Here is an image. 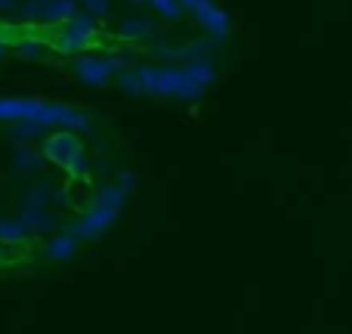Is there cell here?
<instances>
[{
  "mask_svg": "<svg viewBox=\"0 0 352 334\" xmlns=\"http://www.w3.org/2000/svg\"><path fill=\"white\" fill-rule=\"evenodd\" d=\"M78 152H80V146L72 134H56L53 140L43 146V155H47L53 165H62V167H72V161L78 158Z\"/></svg>",
  "mask_w": 352,
  "mask_h": 334,
  "instance_id": "cell-2",
  "label": "cell"
},
{
  "mask_svg": "<svg viewBox=\"0 0 352 334\" xmlns=\"http://www.w3.org/2000/svg\"><path fill=\"white\" fill-rule=\"evenodd\" d=\"M37 161H41V158H37L31 149H22V152L16 155V167H19V170H34Z\"/></svg>",
  "mask_w": 352,
  "mask_h": 334,
  "instance_id": "cell-6",
  "label": "cell"
},
{
  "mask_svg": "<svg viewBox=\"0 0 352 334\" xmlns=\"http://www.w3.org/2000/svg\"><path fill=\"white\" fill-rule=\"evenodd\" d=\"M0 121H34V124H62V127H84L87 118L68 105L43 103V99H0Z\"/></svg>",
  "mask_w": 352,
  "mask_h": 334,
  "instance_id": "cell-1",
  "label": "cell"
},
{
  "mask_svg": "<svg viewBox=\"0 0 352 334\" xmlns=\"http://www.w3.org/2000/svg\"><path fill=\"white\" fill-rule=\"evenodd\" d=\"M25 236V223L22 220H0V242L3 244H16Z\"/></svg>",
  "mask_w": 352,
  "mask_h": 334,
  "instance_id": "cell-4",
  "label": "cell"
},
{
  "mask_svg": "<svg viewBox=\"0 0 352 334\" xmlns=\"http://www.w3.org/2000/svg\"><path fill=\"white\" fill-rule=\"evenodd\" d=\"M47 254L53 260H65V257L74 254V238L72 236H56L53 242H47Z\"/></svg>",
  "mask_w": 352,
  "mask_h": 334,
  "instance_id": "cell-3",
  "label": "cell"
},
{
  "mask_svg": "<svg viewBox=\"0 0 352 334\" xmlns=\"http://www.w3.org/2000/svg\"><path fill=\"white\" fill-rule=\"evenodd\" d=\"M12 3V0H0V6H10Z\"/></svg>",
  "mask_w": 352,
  "mask_h": 334,
  "instance_id": "cell-7",
  "label": "cell"
},
{
  "mask_svg": "<svg viewBox=\"0 0 352 334\" xmlns=\"http://www.w3.org/2000/svg\"><path fill=\"white\" fill-rule=\"evenodd\" d=\"M78 74L87 81H102L105 78V62H78Z\"/></svg>",
  "mask_w": 352,
  "mask_h": 334,
  "instance_id": "cell-5",
  "label": "cell"
}]
</instances>
